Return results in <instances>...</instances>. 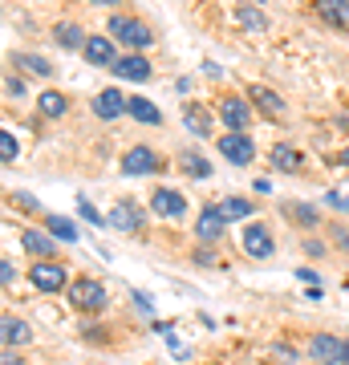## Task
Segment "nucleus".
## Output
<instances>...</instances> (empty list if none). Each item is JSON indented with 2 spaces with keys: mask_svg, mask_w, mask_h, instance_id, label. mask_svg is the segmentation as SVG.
Here are the masks:
<instances>
[{
  "mask_svg": "<svg viewBox=\"0 0 349 365\" xmlns=\"http://www.w3.org/2000/svg\"><path fill=\"white\" fill-rule=\"evenodd\" d=\"M29 337H33V329H29L25 321H16L13 313H4V317H0V341H4V349L29 345Z\"/></svg>",
  "mask_w": 349,
  "mask_h": 365,
  "instance_id": "13",
  "label": "nucleus"
},
{
  "mask_svg": "<svg viewBox=\"0 0 349 365\" xmlns=\"http://www.w3.org/2000/svg\"><path fill=\"white\" fill-rule=\"evenodd\" d=\"M0 365H25V361H21V357H16L13 349H4V357H0Z\"/></svg>",
  "mask_w": 349,
  "mask_h": 365,
  "instance_id": "36",
  "label": "nucleus"
},
{
  "mask_svg": "<svg viewBox=\"0 0 349 365\" xmlns=\"http://www.w3.org/2000/svg\"><path fill=\"white\" fill-rule=\"evenodd\" d=\"M86 61L90 66H114V45H110V37H90L86 41Z\"/></svg>",
  "mask_w": 349,
  "mask_h": 365,
  "instance_id": "17",
  "label": "nucleus"
},
{
  "mask_svg": "<svg viewBox=\"0 0 349 365\" xmlns=\"http://www.w3.org/2000/svg\"><path fill=\"white\" fill-rule=\"evenodd\" d=\"M248 98H252V106H256L264 118L285 114V98H280V93H272L268 86H248Z\"/></svg>",
  "mask_w": 349,
  "mask_h": 365,
  "instance_id": "14",
  "label": "nucleus"
},
{
  "mask_svg": "<svg viewBox=\"0 0 349 365\" xmlns=\"http://www.w3.org/2000/svg\"><path fill=\"white\" fill-rule=\"evenodd\" d=\"M220 150H223V158H228V163L244 167V163H252V150H256V146H252V138H248L244 130H228L220 138Z\"/></svg>",
  "mask_w": 349,
  "mask_h": 365,
  "instance_id": "4",
  "label": "nucleus"
},
{
  "mask_svg": "<svg viewBox=\"0 0 349 365\" xmlns=\"http://www.w3.org/2000/svg\"><path fill=\"white\" fill-rule=\"evenodd\" d=\"M93 4H118V0H93Z\"/></svg>",
  "mask_w": 349,
  "mask_h": 365,
  "instance_id": "39",
  "label": "nucleus"
},
{
  "mask_svg": "<svg viewBox=\"0 0 349 365\" xmlns=\"http://www.w3.org/2000/svg\"><path fill=\"white\" fill-rule=\"evenodd\" d=\"M110 69H114V78H122V81H151V61H146V53H126V57H118Z\"/></svg>",
  "mask_w": 349,
  "mask_h": 365,
  "instance_id": "8",
  "label": "nucleus"
},
{
  "mask_svg": "<svg viewBox=\"0 0 349 365\" xmlns=\"http://www.w3.org/2000/svg\"><path fill=\"white\" fill-rule=\"evenodd\" d=\"M138 223H143V215H138L134 203H114V227L118 232H134Z\"/></svg>",
  "mask_w": 349,
  "mask_h": 365,
  "instance_id": "23",
  "label": "nucleus"
},
{
  "mask_svg": "<svg viewBox=\"0 0 349 365\" xmlns=\"http://www.w3.org/2000/svg\"><path fill=\"white\" fill-rule=\"evenodd\" d=\"M37 106H41V114H45V118H61L65 110H69V98H65V93H57V90H45L37 98Z\"/></svg>",
  "mask_w": 349,
  "mask_h": 365,
  "instance_id": "22",
  "label": "nucleus"
},
{
  "mask_svg": "<svg viewBox=\"0 0 349 365\" xmlns=\"http://www.w3.org/2000/svg\"><path fill=\"white\" fill-rule=\"evenodd\" d=\"M195 235H199L203 244H216V240H220V235H223V215H220V207H211V203H207L203 215H199V223H195Z\"/></svg>",
  "mask_w": 349,
  "mask_h": 365,
  "instance_id": "15",
  "label": "nucleus"
},
{
  "mask_svg": "<svg viewBox=\"0 0 349 365\" xmlns=\"http://www.w3.org/2000/svg\"><path fill=\"white\" fill-rule=\"evenodd\" d=\"M220 118H223L228 130H244L248 122H252V106H248L244 98L228 93V98H220Z\"/></svg>",
  "mask_w": 349,
  "mask_h": 365,
  "instance_id": "7",
  "label": "nucleus"
},
{
  "mask_svg": "<svg viewBox=\"0 0 349 365\" xmlns=\"http://www.w3.org/2000/svg\"><path fill=\"white\" fill-rule=\"evenodd\" d=\"M329 207H337V211H349V195H341V191H329Z\"/></svg>",
  "mask_w": 349,
  "mask_h": 365,
  "instance_id": "34",
  "label": "nucleus"
},
{
  "mask_svg": "<svg viewBox=\"0 0 349 365\" xmlns=\"http://www.w3.org/2000/svg\"><path fill=\"white\" fill-rule=\"evenodd\" d=\"M78 211L86 215V223H93V227H106V215H98V211H93L90 199H78Z\"/></svg>",
  "mask_w": 349,
  "mask_h": 365,
  "instance_id": "30",
  "label": "nucleus"
},
{
  "mask_svg": "<svg viewBox=\"0 0 349 365\" xmlns=\"http://www.w3.org/2000/svg\"><path fill=\"white\" fill-rule=\"evenodd\" d=\"M305 252H309V256H325V244H317V240H309V244H305Z\"/></svg>",
  "mask_w": 349,
  "mask_h": 365,
  "instance_id": "37",
  "label": "nucleus"
},
{
  "mask_svg": "<svg viewBox=\"0 0 349 365\" xmlns=\"http://www.w3.org/2000/svg\"><path fill=\"white\" fill-rule=\"evenodd\" d=\"M313 16L325 21L333 29H345L349 25V0H313Z\"/></svg>",
  "mask_w": 349,
  "mask_h": 365,
  "instance_id": "11",
  "label": "nucleus"
},
{
  "mask_svg": "<svg viewBox=\"0 0 349 365\" xmlns=\"http://www.w3.org/2000/svg\"><path fill=\"white\" fill-rule=\"evenodd\" d=\"M151 170H158V155L151 146H130L122 155V175H151Z\"/></svg>",
  "mask_w": 349,
  "mask_h": 365,
  "instance_id": "9",
  "label": "nucleus"
},
{
  "mask_svg": "<svg viewBox=\"0 0 349 365\" xmlns=\"http://www.w3.org/2000/svg\"><path fill=\"white\" fill-rule=\"evenodd\" d=\"M309 353L321 365H349V341L333 337V333H313V337H309Z\"/></svg>",
  "mask_w": 349,
  "mask_h": 365,
  "instance_id": "2",
  "label": "nucleus"
},
{
  "mask_svg": "<svg viewBox=\"0 0 349 365\" xmlns=\"http://www.w3.org/2000/svg\"><path fill=\"white\" fill-rule=\"evenodd\" d=\"M106 33L114 41H122L126 49H146L151 45V29H146V21H138V16H126V13H118V16H110L106 21Z\"/></svg>",
  "mask_w": 349,
  "mask_h": 365,
  "instance_id": "1",
  "label": "nucleus"
},
{
  "mask_svg": "<svg viewBox=\"0 0 349 365\" xmlns=\"http://www.w3.org/2000/svg\"><path fill=\"white\" fill-rule=\"evenodd\" d=\"M268 163L276 170H300V155H297V146H276L268 155Z\"/></svg>",
  "mask_w": 349,
  "mask_h": 365,
  "instance_id": "25",
  "label": "nucleus"
},
{
  "mask_svg": "<svg viewBox=\"0 0 349 365\" xmlns=\"http://www.w3.org/2000/svg\"><path fill=\"white\" fill-rule=\"evenodd\" d=\"M29 280L41 288V292H61L65 288V268L61 264H53V260H41V264H33V272H29Z\"/></svg>",
  "mask_w": 349,
  "mask_h": 365,
  "instance_id": "6",
  "label": "nucleus"
},
{
  "mask_svg": "<svg viewBox=\"0 0 349 365\" xmlns=\"http://www.w3.org/2000/svg\"><path fill=\"white\" fill-rule=\"evenodd\" d=\"M21 244H25V252H33V256H41V260L57 252V248H53V235L37 232V227H25V232H21Z\"/></svg>",
  "mask_w": 349,
  "mask_h": 365,
  "instance_id": "19",
  "label": "nucleus"
},
{
  "mask_svg": "<svg viewBox=\"0 0 349 365\" xmlns=\"http://www.w3.org/2000/svg\"><path fill=\"white\" fill-rule=\"evenodd\" d=\"M244 252L252 260H268L272 256V235H268L264 223H248L244 227Z\"/></svg>",
  "mask_w": 349,
  "mask_h": 365,
  "instance_id": "10",
  "label": "nucleus"
},
{
  "mask_svg": "<svg viewBox=\"0 0 349 365\" xmlns=\"http://www.w3.org/2000/svg\"><path fill=\"white\" fill-rule=\"evenodd\" d=\"M151 211L163 215V220H179L187 215V199L179 191H171V187H155V195H151Z\"/></svg>",
  "mask_w": 349,
  "mask_h": 365,
  "instance_id": "5",
  "label": "nucleus"
},
{
  "mask_svg": "<svg viewBox=\"0 0 349 365\" xmlns=\"http://www.w3.org/2000/svg\"><path fill=\"white\" fill-rule=\"evenodd\" d=\"M236 21H240L244 29H264V25H268V21H264V13H256V9H240V16H236Z\"/></svg>",
  "mask_w": 349,
  "mask_h": 365,
  "instance_id": "29",
  "label": "nucleus"
},
{
  "mask_svg": "<svg viewBox=\"0 0 349 365\" xmlns=\"http://www.w3.org/2000/svg\"><path fill=\"white\" fill-rule=\"evenodd\" d=\"M16 150H21V146H16V138H13L9 130H4V134H0V158H4V163H13Z\"/></svg>",
  "mask_w": 349,
  "mask_h": 365,
  "instance_id": "31",
  "label": "nucleus"
},
{
  "mask_svg": "<svg viewBox=\"0 0 349 365\" xmlns=\"http://www.w3.org/2000/svg\"><path fill=\"white\" fill-rule=\"evenodd\" d=\"M69 300L78 304L81 313H102L106 309V288L98 284V280H90V276H81V280L69 284Z\"/></svg>",
  "mask_w": 349,
  "mask_h": 365,
  "instance_id": "3",
  "label": "nucleus"
},
{
  "mask_svg": "<svg viewBox=\"0 0 349 365\" xmlns=\"http://www.w3.org/2000/svg\"><path fill=\"white\" fill-rule=\"evenodd\" d=\"M53 37H57V45H61V49H86V33H81V25L78 21H61V25L53 29Z\"/></svg>",
  "mask_w": 349,
  "mask_h": 365,
  "instance_id": "16",
  "label": "nucleus"
},
{
  "mask_svg": "<svg viewBox=\"0 0 349 365\" xmlns=\"http://www.w3.org/2000/svg\"><path fill=\"white\" fill-rule=\"evenodd\" d=\"M285 211H288V220L300 223V227H317V220H321V215H317L313 207H305V203H288Z\"/></svg>",
  "mask_w": 349,
  "mask_h": 365,
  "instance_id": "27",
  "label": "nucleus"
},
{
  "mask_svg": "<svg viewBox=\"0 0 349 365\" xmlns=\"http://www.w3.org/2000/svg\"><path fill=\"white\" fill-rule=\"evenodd\" d=\"M183 122H187V130L199 134V138H207V134H211V118H207L199 106H187V110H183Z\"/></svg>",
  "mask_w": 349,
  "mask_h": 365,
  "instance_id": "24",
  "label": "nucleus"
},
{
  "mask_svg": "<svg viewBox=\"0 0 349 365\" xmlns=\"http://www.w3.org/2000/svg\"><path fill=\"white\" fill-rule=\"evenodd\" d=\"M179 170L191 175V179H211V163L199 150H179Z\"/></svg>",
  "mask_w": 349,
  "mask_h": 365,
  "instance_id": "18",
  "label": "nucleus"
},
{
  "mask_svg": "<svg viewBox=\"0 0 349 365\" xmlns=\"http://www.w3.org/2000/svg\"><path fill=\"white\" fill-rule=\"evenodd\" d=\"M126 102L130 98H122V90H102L93 98V114L102 118V122H114V118L126 114Z\"/></svg>",
  "mask_w": 349,
  "mask_h": 365,
  "instance_id": "12",
  "label": "nucleus"
},
{
  "mask_svg": "<svg viewBox=\"0 0 349 365\" xmlns=\"http://www.w3.org/2000/svg\"><path fill=\"white\" fill-rule=\"evenodd\" d=\"M4 93H9V98H21V93H25V81L21 78H4Z\"/></svg>",
  "mask_w": 349,
  "mask_h": 365,
  "instance_id": "33",
  "label": "nucleus"
},
{
  "mask_svg": "<svg viewBox=\"0 0 349 365\" xmlns=\"http://www.w3.org/2000/svg\"><path fill=\"white\" fill-rule=\"evenodd\" d=\"M216 207H220L223 223H240V220H244V215H252V203H248V199H240V195L223 199V203H216Z\"/></svg>",
  "mask_w": 349,
  "mask_h": 365,
  "instance_id": "21",
  "label": "nucleus"
},
{
  "mask_svg": "<svg viewBox=\"0 0 349 365\" xmlns=\"http://www.w3.org/2000/svg\"><path fill=\"white\" fill-rule=\"evenodd\" d=\"M126 114H134V122H146V126H158V122H163L158 106L146 102V98H130V102H126Z\"/></svg>",
  "mask_w": 349,
  "mask_h": 365,
  "instance_id": "20",
  "label": "nucleus"
},
{
  "mask_svg": "<svg viewBox=\"0 0 349 365\" xmlns=\"http://www.w3.org/2000/svg\"><path fill=\"white\" fill-rule=\"evenodd\" d=\"M13 203H16V207H25V211H33V215H49V211H41V203L33 195H16Z\"/></svg>",
  "mask_w": 349,
  "mask_h": 365,
  "instance_id": "32",
  "label": "nucleus"
},
{
  "mask_svg": "<svg viewBox=\"0 0 349 365\" xmlns=\"http://www.w3.org/2000/svg\"><path fill=\"white\" fill-rule=\"evenodd\" d=\"M341 163H345V167H349V146H345V150H341Z\"/></svg>",
  "mask_w": 349,
  "mask_h": 365,
  "instance_id": "38",
  "label": "nucleus"
},
{
  "mask_svg": "<svg viewBox=\"0 0 349 365\" xmlns=\"http://www.w3.org/2000/svg\"><path fill=\"white\" fill-rule=\"evenodd\" d=\"M16 66H25L29 73H41V78H53V66L41 61V57H33V53H16Z\"/></svg>",
  "mask_w": 349,
  "mask_h": 365,
  "instance_id": "28",
  "label": "nucleus"
},
{
  "mask_svg": "<svg viewBox=\"0 0 349 365\" xmlns=\"http://www.w3.org/2000/svg\"><path fill=\"white\" fill-rule=\"evenodd\" d=\"M0 280H4V284H13V280H16V272H13V260H0Z\"/></svg>",
  "mask_w": 349,
  "mask_h": 365,
  "instance_id": "35",
  "label": "nucleus"
},
{
  "mask_svg": "<svg viewBox=\"0 0 349 365\" xmlns=\"http://www.w3.org/2000/svg\"><path fill=\"white\" fill-rule=\"evenodd\" d=\"M45 227H49V235H57V240H65V244L78 240V227H74L69 220H61V215H45Z\"/></svg>",
  "mask_w": 349,
  "mask_h": 365,
  "instance_id": "26",
  "label": "nucleus"
},
{
  "mask_svg": "<svg viewBox=\"0 0 349 365\" xmlns=\"http://www.w3.org/2000/svg\"><path fill=\"white\" fill-rule=\"evenodd\" d=\"M256 4H264V0H256Z\"/></svg>",
  "mask_w": 349,
  "mask_h": 365,
  "instance_id": "40",
  "label": "nucleus"
}]
</instances>
